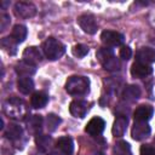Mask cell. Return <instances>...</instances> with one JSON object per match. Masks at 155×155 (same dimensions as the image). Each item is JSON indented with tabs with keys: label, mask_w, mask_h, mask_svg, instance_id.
<instances>
[{
	"label": "cell",
	"mask_w": 155,
	"mask_h": 155,
	"mask_svg": "<svg viewBox=\"0 0 155 155\" xmlns=\"http://www.w3.org/2000/svg\"><path fill=\"white\" fill-rule=\"evenodd\" d=\"M90 90V80L85 76L74 75L65 82V91L71 96H84Z\"/></svg>",
	"instance_id": "obj_1"
},
{
	"label": "cell",
	"mask_w": 155,
	"mask_h": 155,
	"mask_svg": "<svg viewBox=\"0 0 155 155\" xmlns=\"http://www.w3.org/2000/svg\"><path fill=\"white\" fill-rule=\"evenodd\" d=\"M42 52L50 61L61 58L65 52V46L54 38H48L42 42Z\"/></svg>",
	"instance_id": "obj_2"
},
{
	"label": "cell",
	"mask_w": 155,
	"mask_h": 155,
	"mask_svg": "<svg viewBox=\"0 0 155 155\" xmlns=\"http://www.w3.org/2000/svg\"><path fill=\"white\" fill-rule=\"evenodd\" d=\"M4 111L13 119H22L27 114V109L23 101L18 98H8L4 104Z\"/></svg>",
	"instance_id": "obj_3"
},
{
	"label": "cell",
	"mask_w": 155,
	"mask_h": 155,
	"mask_svg": "<svg viewBox=\"0 0 155 155\" xmlns=\"http://www.w3.org/2000/svg\"><path fill=\"white\" fill-rule=\"evenodd\" d=\"M78 23H79L80 28L85 33H87V34H94L97 31V28H98L97 21L94 18V16L91 15V13H84V15H81L78 18Z\"/></svg>",
	"instance_id": "obj_4"
},
{
	"label": "cell",
	"mask_w": 155,
	"mask_h": 155,
	"mask_svg": "<svg viewBox=\"0 0 155 155\" xmlns=\"http://www.w3.org/2000/svg\"><path fill=\"white\" fill-rule=\"evenodd\" d=\"M101 40L105 46H120L124 42V35L115 30H104L101 34Z\"/></svg>",
	"instance_id": "obj_5"
},
{
	"label": "cell",
	"mask_w": 155,
	"mask_h": 155,
	"mask_svg": "<svg viewBox=\"0 0 155 155\" xmlns=\"http://www.w3.org/2000/svg\"><path fill=\"white\" fill-rule=\"evenodd\" d=\"M150 126L147 122H140V121H134V125L132 126L131 130V136L134 140H143L150 136Z\"/></svg>",
	"instance_id": "obj_6"
},
{
	"label": "cell",
	"mask_w": 155,
	"mask_h": 155,
	"mask_svg": "<svg viewBox=\"0 0 155 155\" xmlns=\"http://www.w3.org/2000/svg\"><path fill=\"white\" fill-rule=\"evenodd\" d=\"M104 127H105V121L102 119V117H99V116H96V117H92L88 122H87V125H86V127H85V131H86V133H88L90 136H99V134H102V132L104 131Z\"/></svg>",
	"instance_id": "obj_7"
},
{
	"label": "cell",
	"mask_w": 155,
	"mask_h": 155,
	"mask_svg": "<svg viewBox=\"0 0 155 155\" xmlns=\"http://www.w3.org/2000/svg\"><path fill=\"white\" fill-rule=\"evenodd\" d=\"M15 12L17 16L22 18H30L36 13V7L31 2L19 1V2H16L15 5Z\"/></svg>",
	"instance_id": "obj_8"
},
{
	"label": "cell",
	"mask_w": 155,
	"mask_h": 155,
	"mask_svg": "<svg viewBox=\"0 0 155 155\" xmlns=\"http://www.w3.org/2000/svg\"><path fill=\"white\" fill-rule=\"evenodd\" d=\"M136 62H140L144 64H151L155 62V48L151 47H142L136 52Z\"/></svg>",
	"instance_id": "obj_9"
},
{
	"label": "cell",
	"mask_w": 155,
	"mask_h": 155,
	"mask_svg": "<svg viewBox=\"0 0 155 155\" xmlns=\"http://www.w3.org/2000/svg\"><path fill=\"white\" fill-rule=\"evenodd\" d=\"M151 73H153V68L150 65L140 63V62H134L132 64V67H131V75L133 78H137V79L147 78Z\"/></svg>",
	"instance_id": "obj_10"
},
{
	"label": "cell",
	"mask_w": 155,
	"mask_h": 155,
	"mask_svg": "<svg viewBox=\"0 0 155 155\" xmlns=\"http://www.w3.org/2000/svg\"><path fill=\"white\" fill-rule=\"evenodd\" d=\"M69 111L74 117H85L88 111V104L85 101H73L69 105Z\"/></svg>",
	"instance_id": "obj_11"
},
{
	"label": "cell",
	"mask_w": 155,
	"mask_h": 155,
	"mask_svg": "<svg viewBox=\"0 0 155 155\" xmlns=\"http://www.w3.org/2000/svg\"><path fill=\"white\" fill-rule=\"evenodd\" d=\"M153 113H154L153 107H150V105H145V104H142V105L137 107V108H136V110H134V113H133L134 121L147 122L148 120H150V119H151Z\"/></svg>",
	"instance_id": "obj_12"
},
{
	"label": "cell",
	"mask_w": 155,
	"mask_h": 155,
	"mask_svg": "<svg viewBox=\"0 0 155 155\" xmlns=\"http://www.w3.org/2000/svg\"><path fill=\"white\" fill-rule=\"evenodd\" d=\"M41 58H42V56H41V52L39 51L38 47L30 46L23 51V61H25L33 65H36L41 61Z\"/></svg>",
	"instance_id": "obj_13"
},
{
	"label": "cell",
	"mask_w": 155,
	"mask_h": 155,
	"mask_svg": "<svg viewBox=\"0 0 155 155\" xmlns=\"http://www.w3.org/2000/svg\"><path fill=\"white\" fill-rule=\"evenodd\" d=\"M127 124H128V120L125 115H119L114 124H113V128H111V132L115 137H122L127 130Z\"/></svg>",
	"instance_id": "obj_14"
},
{
	"label": "cell",
	"mask_w": 155,
	"mask_h": 155,
	"mask_svg": "<svg viewBox=\"0 0 155 155\" xmlns=\"http://www.w3.org/2000/svg\"><path fill=\"white\" fill-rule=\"evenodd\" d=\"M35 71H36V65H33L23 59L16 65V73L21 78H30L33 74H35Z\"/></svg>",
	"instance_id": "obj_15"
},
{
	"label": "cell",
	"mask_w": 155,
	"mask_h": 155,
	"mask_svg": "<svg viewBox=\"0 0 155 155\" xmlns=\"http://www.w3.org/2000/svg\"><path fill=\"white\" fill-rule=\"evenodd\" d=\"M57 149L64 155H71L74 151V142L70 137H61L56 143Z\"/></svg>",
	"instance_id": "obj_16"
},
{
	"label": "cell",
	"mask_w": 155,
	"mask_h": 155,
	"mask_svg": "<svg viewBox=\"0 0 155 155\" xmlns=\"http://www.w3.org/2000/svg\"><path fill=\"white\" fill-rule=\"evenodd\" d=\"M48 102V96L45 92H35L30 98V104L35 109L44 108Z\"/></svg>",
	"instance_id": "obj_17"
},
{
	"label": "cell",
	"mask_w": 155,
	"mask_h": 155,
	"mask_svg": "<svg viewBox=\"0 0 155 155\" xmlns=\"http://www.w3.org/2000/svg\"><path fill=\"white\" fill-rule=\"evenodd\" d=\"M27 34H28V30H27V27L23 25V24H16L11 31V38L17 42H23L27 38Z\"/></svg>",
	"instance_id": "obj_18"
},
{
	"label": "cell",
	"mask_w": 155,
	"mask_h": 155,
	"mask_svg": "<svg viewBox=\"0 0 155 155\" xmlns=\"http://www.w3.org/2000/svg\"><path fill=\"white\" fill-rule=\"evenodd\" d=\"M17 88L21 93L28 94L34 90V82L30 78H19L17 81Z\"/></svg>",
	"instance_id": "obj_19"
},
{
	"label": "cell",
	"mask_w": 155,
	"mask_h": 155,
	"mask_svg": "<svg viewBox=\"0 0 155 155\" xmlns=\"http://www.w3.org/2000/svg\"><path fill=\"white\" fill-rule=\"evenodd\" d=\"M22 133H23V130L19 125H16V124H10L8 127L6 128L5 131V136L6 138L11 139V140H17L22 137Z\"/></svg>",
	"instance_id": "obj_20"
},
{
	"label": "cell",
	"mask_w": 155,
	"mask_h": 155,
	"mask_svg": "<svg viewBox=\"0 0 155 155\" xmlns=\"http://www.w3.org/2000/svg\"><path fill=\"white\" fill-rule=\"evenodd\" d=\"M114 155H132L131 151V145L126 140H119L115 143L113 148Z\"/></svg>",
	"instance_id": "obj_21"
},
{
	"label": "cell",
	"mask_w": 155,
	"mask_h": 155,
	"mask_svg": "<svg viewBox=\"0 0 155 155\" xmlns=\"http://www.w3.org/2000/svg\"><path fill=\"white\" fill-rule=\"evenodd\" d=\"M124 98L127 99V101H136L139 98L140 96V90L138 86L136 85H128L125 87L124 90V93H122Z\"/></svg>",
	"instance_id": "obj_22"
},
{
	"label": "cell",
	"mask_w": 155,
	"mask_h": 155,
	"mask_svg": "<svg viewBox=\"0 0 155 155\" xmlns=\"http://www.w3.org/2000/svg\"><path fill=\"white\" fill-rule=\"evenodd\" d=\"M42 122H44V120H42V116H41V115H33V116L29 119V121H28V128H29L31 132L36 133V136H38L39 132L41 131Z\"/></svg>",
	"instance_id": "obj_23"
},
{
	"label": "cell",
	"mask_w": 155,
	"mask_h": 155,
	"mask_svg": "<svg viewBox=\"0 0 155 155\" xmlns=\"http://www.w3.org/2000/svg\"><path fill=\"white\" fill-rule=\"evenodd\" d=\"M101 64H102L103 68H104L105 70H108V71H116V70H119L120 67H121L120 61H119L114 54L110 56L109 58H107V59H105L104 62H102Z\"/></svg>",
	"instance_id": "obj_24"
},
{
	"label": "cell",
	"mask_w": 155,
	"mask_h": 155,
	"mask_svg": "<svg viewBox=\"0 0 155 155\" xmlns=\"http://www.w3.org/2000/svg\"><path fill=\"white\" fill-rule=\"evenodd\" d=\"M51 137L50 136H46V134H38L36 138H35V143H36V147L41 150V151H47L50 145H51Z\"/></svg>",
	"instance_id": "obj_25"
},
{
	"label": "cell",
	"mask_w": 155,
	"mask_h": 155,
	"mask_svg": "<svg viewBox=\"0 0 155 155\" xmlns=\"http://www.w3.org/2000/svg\"><path fill=\"white\" fill-rule=\"evenodd\" d=\"M61 122H62V120H61L59 116H57L56 114H48L46 116V128H47V131L48 132L56 131Z\"/></svg>",
	"instance_id": "obj_26"
},
{
	"label": "cell",
	"mask_w": 155,
	"mask_h": 155,
	"mask_svg": "<svg viewBox=\"0 0 155 155\" xmlns=\"http://www.w3.org/2000/svg\"><path fill=\"white\" fill-rule=\"evenodd\" d=\"M1 46L10 53V54H15L17 52V42L10 36V38H4L1 40Z\"/></svg>",
	"instance_id": "obj_27"
},
{
	"label": "cell",
	"mask_w": 155,
	"mask_h": 155,
	"mask_svg": "<svg viewBox=\"0 0 155 155\" xmlns=\"http://www.w3.org/2000/svg\"><path fill=\"white\" fill-rule=\"evenodd\" d=\"M88 53V47L84 44H78L73 47V54L78 58H82Z\"/></svg>",
	"instance_id": "obj_28"
},
{
	"label": "cell",
	"mask_w": 155,
	"mask_h": 155,
	"mask_svg": "<svg viewBox=\"0 0 155 155\" xmlns=\"http://www.w3.org/2000/svg\"><path fill=\"white\" fill-rule=\"evenodd\" d=\"M114 54V52L110 50V48H108V47H101L98 51H97V58H98V61L102 63V62H104L107 58H109L110 56H113Z\"/></svg>",
	"instance_id": "obj_29"
},
{
	"label": "cell",
	"mask_w": 155,
	"mask_h": 155,
	"mask_svg": "<svg viewBox=\"0 0 155 155\" xmlns=\"http://www.w3.org/2000/svg\"><path fill=\"white\" fill-rule=\"evenodd\" d=\"M131 56H132V50H131V47H130V46H126V45L121 46V48H120V57H121L122 59L127 61V59L131 58Z\"/></svg>",
	"instance_id": "obj_30"
},
{
	"label": "cell",
	"mask_w": 155,
	"mask_h": 155,
	"mask_svg": "<svg viewBox=\"0 0 155 155\" xmlns=\"http://www.w3.org/2000/svg\"><path fill=\"white\" fill-rule=\"evenodd\" d=\"M140 155H155V148L149 144H144L140 147Z\"/></svg>",
	"instance_id": "obj_31"
},
{
	"label": "cell",
	"mask_w": 155,
	"mask_h": 155,
	"mask_svg": "<svg viewBox=\"0 0 155 155\" xmlns=\"http://www.w3.org/2000/svg\"><path fill=\"white\" fill-rule=\"evenodd\" d=\"M10 16H7V15H2L1 16V31H4L5 29H6V27H7V24H10Z\"/></svg>",
	"instance_id": "obj_32"
},
{
	"label": "cell",
	"mask_w": 155,
	"mask_h": 155,
	"mask_svg": "<svg viewBox=\"0 0 155 155\" xmlns=\"http://www.w3.org/2000/svg\"><path fill=\"white\" fill-rule=\"evenodd\" d=\"M48 155H64V154L61 153V151H51Z\"/></svg>",
	"instance_id": "obj_33"
},
{
	"label": "cell",
	"mask_w": 155,
	"mask_h": 155,
	"mask_svg": "<svg viewBox=\"0 0 155 155\" xmlns=\"http://www.w3.org/2000/svg\"><path fill=\"white\" fill-rule=\"evenodd\" d=\"M154 140H155V138H154Z\"/></svg>",
	"instance_id": "obj_34"
}]
</instances>
